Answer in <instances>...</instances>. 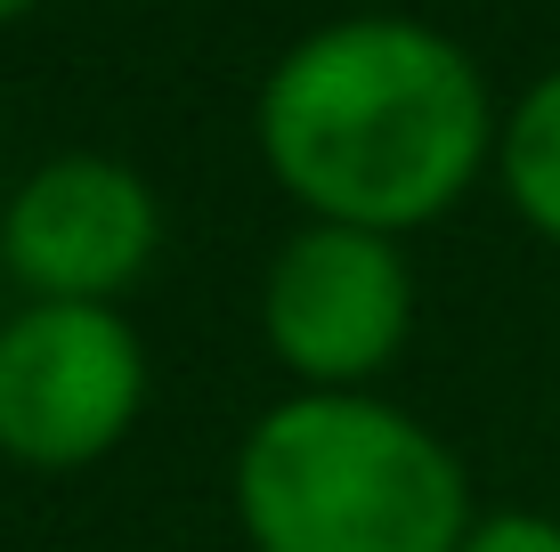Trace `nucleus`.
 Returning <instances> with one entry per match:
<instances>
[{
	"label": "nucleus",
	"instance_id": "4",
	"mask_svg": "<svg viewBox=\"0 0 560 552\" xmlns=\"http://www.w3.org/2000/svg\"><path fill=\"white\" fill-rule=\"evenodd\" d=\"M260 326L277 341V357L308 383L325 390L365 383L374 366L398 357V341L415 326V277L390 236L317 220L277 252L260 293Z\"/></svg>",
	"mask_w": 560,
	"mask_h": 552
},
{
	"label": "nucleus",
	"instance_id": "2",
	"mask_svg": "<svg viewBox=\"0 0 560 552\" xmlns=\"http://www.w3.org/2000/svg\"><path fill=\"white\" fill-rule=\"evenodd\" d=\"M236 512L260 552H463L471 488L415 414L308 390L260 414L236 455Z\"/></svg>",
	"mask_w": 560,
	"mask_h": 552
},
{
	"label": "nucleus",
	"instance_id": "1",
	"mask_svg": "<svg viewBox=\"0 0 560 552\" xmlns=\"http://www.w3.org/2000/svg\"><path fill=\"white\" fill-rule=\"evenodd\" d=\"M495 139L488 82L415 16H341L284 49L260 90L268 171L334 227L398 236L471 187Z\"/></svg>",
	"mask_w": 560,
	"mask_h": 552
},
{
	"label": "nucleus",
	"instance_id": "3",
	"mask_svg": "<svg viewBox=\"0 0 560 552\" xmlns=\"http://www.w3.org/2000/svg\"><path fill=\"white\" fill-rule=\"evenodd\" d=\"M147 350L106 301H33L0 326V447L33 471H82L130 431Z\"/></svg>",
	"mask_w": 560,
	"mask_h": 552
},
{
	"label": "nucleus",
	"instance_id": "8",
	"mask_svg": "<svg viewBox=\"0 0 560 552\" xmlns=\"http://www.w3.org/2000/svg\"><path fill=\"white\" fill-rule=\"evenodd\" d=\"M33 9V0H0V25H9V16H25Z\"/></svg>",
	"mask_w": 560,
	"mask_h": 552
},
{
	"label": "nucleus",
	"instance_id": "7",
	"mask_svg": "<svg viewBox=\"0 0 560 552\" xmlns=\"http://www.w3.org/2000/svg\"><path fill=\"white\" fill-rule=\"evenodd\" d=\"M463 552H560V520H545V512H495V520H471Z\"/></svg>",
	"mask_w": 560,
	"mask_h": 552
},
{
	"label": "nucleus",
	"instance_id": "6",
	"mask_svg": "<svg viewBox=\"0 0 560 552\" xmlns=\"http://www.w3.org/2000/svg\"><path fill=\"white\" fill-rule=\"evenodd\" d=\"M504 187L520 203V220L560 236V73L528 90L504 122Z\"/></svg>",
	"mask_w": 560,
	"mask_h": 552
},
{
	"label": "nucleus",
	"instance_id": "5",
	"mask_svg": "<svg viewBox=\"0 0 560 552\" xmlns=\"http://www.w3.org/2000/svg\"><path fill=\"white\" fill-rule=\"evenodd\" d=\"M154 236V196L130 163L106 155H57L9 196L0 220V252H9L16 284L42 301H106L147 269Z\"/></svg>",
	"mask_w": 560,
	"mask_h": 552
}]
</instances>
